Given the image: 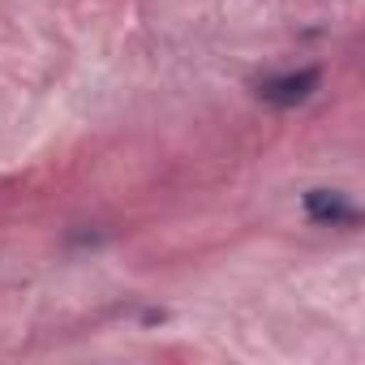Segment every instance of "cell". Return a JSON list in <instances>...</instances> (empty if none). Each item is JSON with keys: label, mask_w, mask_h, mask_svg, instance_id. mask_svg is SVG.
Masks as SVG:
<instances>
[{"label": "cell", "mask_w": 365, "mask_h": 365, "mask_svg": "<svg viewBox=\"0 0 365 365\" xmlns=\"http://www.w3.org/2000/svg\"><path fill=\"white\" fill-rule=\"evenodd\" d=\"M322 82V69H292V73H275V78H262L258 82V99L271 103V108H297L305 103Z\"/></svg>", "instance_id": "1"}, {"label": "cell", "mask_w": 365, "mask_h": 365, "mask_svg": "<svg viewBox=\"0 0 365 365\" xmlns=\"http://www.w3.org/2000/svg\"><path fill=\"white\" fill-rule=\"evenodd\" d=\"M305 215L322 228H352L361 220V211L348 202V194L339 190H309L305 194Z\"/></svg>", "instance_id": "2"}]
</instances>
